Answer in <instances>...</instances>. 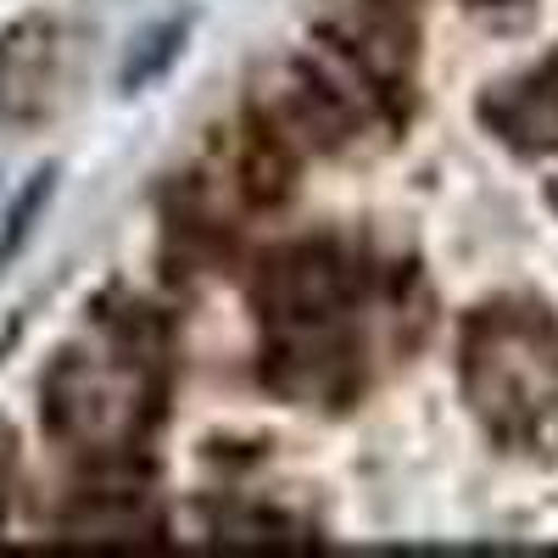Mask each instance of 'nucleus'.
<instances>
[{
    "instance_id": "1",
    "label": "nucleus",
    "mask_w": 558,
    "mask_h": 558,
    "mask_svg": "<svg viewBox=\"0 0 558 558\" xmlns=\"http://www.w3.org/2000/svg\"><path fill=\"white\" fill-rule=\"evenodd\" d=\"M134 380L118 375L107 363H68L57 375V425L73 430V436H89V441H107L118 430H129L134 418Z\"/></svg>"
},
{
    "instance_id": "2",
    "label": "nucleus",
    "mask_w": 558,
    "mask_h": 558,
    "mask_svg": "<svg viewBox=\"0 0 558 558\" xmlns=\"http://www.w3.org/2000/svg\"><path fill=\"white\" fill-rule=\"evenodd\" d=\"M45 84H57L51 23H28L0 45V107L12 118H34L45 107Z\"/></svg>"
},
{
    "instance_id": "3",
    "label": "nucleus",
    "mask_w": 558,
    "mask_h": 558,
    "mask_svg": "<svg viewBox=\"0 0 558 558\" xmlns=\"http://www.w3.org/2000/svg\"><path fill=\"white\" fill-rule=\"evenodd\" d=\"M184 34H191V17H168V23L146 28V34L134 39V51H129L118 84H123V89H146L151 78H162V68L184 51Z\"/></svg>"
}]
</instances>
